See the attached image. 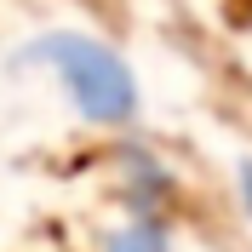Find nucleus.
Wrapping results in <instances>:
<instances>
[{
    "instance_id": "nucleus-1",
    "label": "nucleus",
    "mask_w": 252,
    "mask_h": 252,
    "mask_svg": "<svg viewBox=\"0 0 252 252\" xmlns=\"http://www.w3.org/2000/svg\"><path fill=\"white\" fill-rule=\"evenodd\" d=\"M23 58L69 97V109H75L86 126L121 132V126L138 121L143 92H138L132 63H126L115 46H103V40H92V34H75V29H52V34H40V40H29Z\"/></svg>"
},
{
    "instance_id": "nucleus-2",
    "label": "nucleus",
    "mask_w": 252,
    "mask_h": 252,
    "mask_svg": "<svg viewBox=\"0 0 252 252\" xmlns=\"http://www.w3.org/2000/svg\"><path fill=\"white\" fill-rule=\"evenodd\" d=\"M103 252H172L166 212H155V206H126V218L103 235Z\"/></svg>"
},
{
    "instance_id": "nucleus-3",
    "label": "nucleus",
    "mask_w": 252,
    "mask_h": 252,
    "mask_svg": "<svg viewBox=\"0 0 252 252\" xmlns=\"http://www.w3.org/2000/svg\"><path fill=\"white\" fill-rule=\"evenodd\" d=\"M235 206H241V218L252 223V155L235 160Z\"/></svg>"
},
{
    "instance_id": "nucleus-4",
    "label": "nucleus",
    "mask_w": 252,
    "mask_h": 252,
    "mask_svg": "<svg viewBox=\"0 0 252 252\" xmlns=\"http://www.w3.org/2000/svg\"><path fill=\"white\" fill-rule=\"evenodd\" d=\"M241 6H252V0H241Z\"/></svg>"
}]
</instances>
